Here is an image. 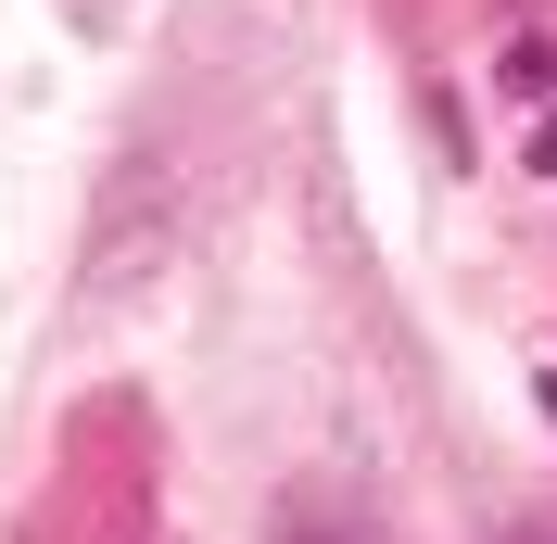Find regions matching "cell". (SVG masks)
<instances>
[{
  "label": "cell",
  "mask_w": 557,
  "mask_h": 544,
  "mask_svg": "<svg viewBox=\"0 0 557 544\" xmlns=\"http://www.w3.org/2000/svg\"><path fill=\"white\" fill-rule=\"evenodd\" d=\"M507 89H520V102H557V38H520V51H507Z\"/></svg>",
  "instance_id": "6da1fadb"
},
{
  "label": "cell",
  "mask_w": 557,
  "mask_h": 544,
  "mask_svg": "<svg viewBox=\"0 0 557 544\" xmlns=\"http://www.w3.org/2000/svg\"><path fill=\"white\" fill-rule=\"evenodd\" d=\"M532 165H545V177H557V114H545V127H532Z\"/></svg>",
  "instance_id": "7a4b0ae2"
},
{
  "label": "cell",
  "mask_w": 557,
  "mask_h": 544,
  "mask_svg": "<svg viewBox=\"0 0 557 544\" xmlns=\"http://www.w3.org/2000/svg\"><path fill=\"white\" fill-rule=\"evenodd\" d=\"M292 544H343V532H292Z\"/></svg>",
  "instance_id": "3957f363"
},
{
  "label": "cell",
  "mask_w": 557,
  "mask_h": 544,
  "mask_svg": "<svg viewBox=\"0 0 557 544\" xmlns=\"http://www.w3.org/2000/svg\"><path fill=\"white\" fill-rule=\"evenodd\" d=\"M520 544H557V532H520Z\"/></svg>",
  "instance_id": "277c9868"
}]
</instances>
